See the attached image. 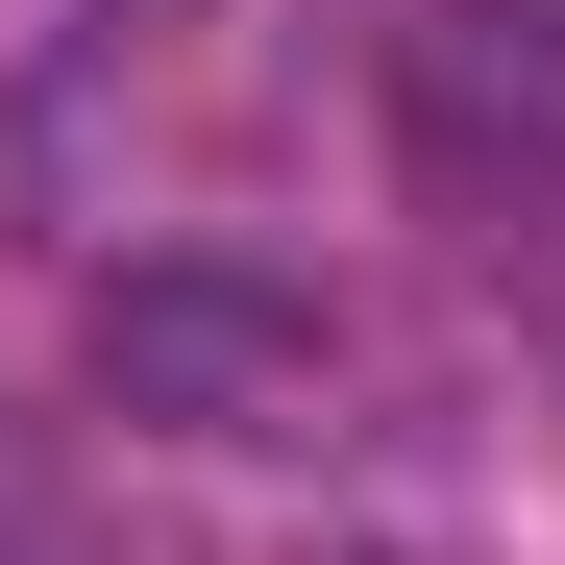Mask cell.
<instances>
[{
  "instance_id": "obj_1",
  "label": "cell",
  "mask_w": 565,
  "mask_h": 565,
  "mask_svg": "<svg viewBox=\"0 0 565 565\" xmlns=\"http://www.w3.org/2000/svg\"><path fill=\"white\" fill-rule=\"evenodd\" d=\"M99 394L172 418V443H344V320L320 296H270V270H124L99 296Z\"/></svg>"
}]
</instances>
